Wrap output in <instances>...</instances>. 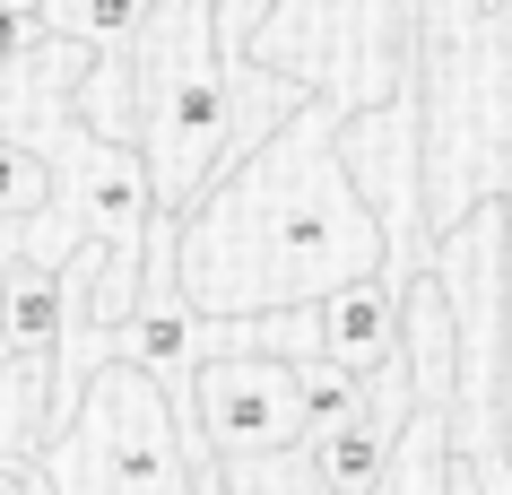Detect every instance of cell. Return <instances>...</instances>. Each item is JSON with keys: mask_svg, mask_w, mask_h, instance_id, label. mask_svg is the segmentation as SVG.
Here are the masks:
<instances>
[{"mask_svg": "<svg viewBox=\"0 0 512 495\" xmlns=\"http://www.w3.org/2000/svg\"><path fill=\"white\" fill-rule=\"evenodd\" d=\"M61 322H70L61 270H35V261H18V252H0V365H9L35 400H53Z\"/></svg>", "mask_w": 512, "mask_h": 495, "instance_id": "obj_5", "label": "cell"}, {"mask_svg": "<svg viewBox=\"0 0 512 495\" xmlns=\"http://www.w3.org/2000/svg\"><path fill=\"white\" fill-rule=\"evenodd\" d=\"M443 461H452V400H417L374 495H443Z\"/></svg>", "mask_w": 512, "mask_h": 495, "instance_id": "obj_7", "label": "cell"}, {"mask_svg": "<svg viewBox=\"0 0 512 495\" xmlns=\"http://www.w3.org/2000/svg\"><path fill=\"white\" fill-rule=\"evenodd\" d=\"M44 200H53V174H44V157L0 139V235H18V226L44 209Z\"/></svg>", "mask_w": 512, "mask_h": 495, "instance_id": "obj_10", "label": "cell"}, {"mask_svg": "<svg viewBox=\"0 0 512 495\" xmlns=\"http://www.w3.org/2000/svg\"><path fill=\"white\" fill-rule=\"evenodd\" d=\"M0 374H9V365H0Z\"/></svg>", "mask_w": 512, "mask_h": 495, "instance_id": "obj_13", "label": "cell"}, {"mask_svg": "<svg viewBox=\"0 0 512 495\" xmlns=\"http://www.w3.org/2000/svg\"><path fill=\"white\" fill-rule=\"evenodd\" d=\"M348 113V87H313L261 148H243L174 218V296L200 322L322 304L330 287L382 270V218L339 165Z\"/></svg>", "mask_w": 512, "mask_h": 495, "instance_id": "obj_1", "label": "cell"}, {"mask_svg": "<svg viewBox=\"0 0 512 495\" xmlns=\"http://www.w3.org/2000/svg\"><path fill=\"white\" fill-rule=\"evenodd\" d=\"M304 409H296V365L217 348L191 365L183 400V461H252V452H296Z\"/></svg>", "mask_w": 512, "mask_h": 495, "instance_id": "obj_3", "label": "cell"}, {"mask_svg": "<svg viewBox=\"0 0 512 495\" xmlns=\"http://www.w3.org/2000/svg\"><path fill=\"white\" fill-rule=\"evenodd\" d=\"M296 409H304V435H322L330 417L356 409V374L330 357H296Z\"/></svg>", "mask_w": 512, "mask_h": 495, "instance_id": "obj_11", "label": "cell"}, {"mask_svg": "<svg viewBox=\"0 0 512 495\" xmlns=\"http://www.w3.org/2000/svg\"><path fill=\"white\" fill-rule=\"evenodd\" d=\"M0 495H53V478L35 452H0Z\"/></svg>", "mask_w": 512, "mask_h": 495, "instance_id": "obj_12", "label": "cell"}, {"mask_svg": "<svg viewBox=\"0 0 512 495\" xmlns=\"http://www.w3.org/2000/svg\"><path fill=\"white\" fill-rule=\"evenodd\" d=\"M148 9H157V0H35V27L105 61V53H131L139 44Z\"/></svg>", "mask_w": 512, "mask_h": 495, "instance_id": "obj_8", "label": "cell"}, {"mask_svg": "<svg viewBox=\"0 0 512 495\" xmlns=\"http://www.w3.org/2000/svg\"><path fill=\"white\" fill-rule=\"evenodd\" d=\"M35 461H44L53 495H191L183 426L139 365H96L70 426Z\"/></svg>", "mask_w": 512, "mask_h": 495, "instance_id": "obj_2", "label": "cell"}, {"mask_svg": "<svg viewBox=\"0 0 512 495\" xmlns=\"http://www.w3.org/2000/svg\"><path fill=\"white\" fill-rule=\"evenodd\" d=\"M408 365L391 357L382 374H365L356 383V409L330 417L322 435H304V461H313V478H322L330 495H374V478L391 469V443H400L408 426Z\"/></svg>", "mask_w": 512, "mask_h": 495, "instance_id": "obj_4", "label": "cell"}, {"mask_svg": "<svg viewBox=\"0 0 512 495\" xmlns=\"http://www.w3.org/2000/svg\"><path fill=\"white\" fill-rule=\"evenodd\" d=\"M313 313H322V357L348 365L356 383H365V374H382V365L400 357V287H391L382 270L356 278V287H330Z\"/></svg>", "mask_w": 512, "mask_h": 495, "instance_id": "obj_6", "label": "cell"}, {"mask_svg": "<svg viewBox=\"0 0 512 495\" xmlns=\"http://www.w3.org/2000/svg\"><path fill=\"white\" fill-rule=\"evenodd\" d=\"M217 495H330L313 478V461L296 452H252V461H217Z\"/></svg>", "mask_w": 512, "mask_h": 495, "instance_id": "obj_9", "label": "cell"}]
</instances>
